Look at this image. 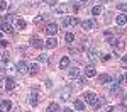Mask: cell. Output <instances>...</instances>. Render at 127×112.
<instances>
[{
  "label": "cell",
  "instance_id": "d590c367",
  "mask_svg": "<svg viewBox=\"0 0 127 112\" xmlns=\"http://www.w3.org/2000/svg\"><path fill=\"white\" fill-rule=\"evenodd\" d=\"M56 2H58V0H49L48 3H49V5H54V3H56Z\"/></svg>",
  "mask_w": 127,
  "mask_h": 112
},
{
  "label": "cell",
  "instance_id": "1f68e13d",
  "mask_svg": "<svg viewBox=\"0 0 127 112\" xmlns=\"http://www.w3.org/2000/svg\"><path fill=\"white\" fill-rule=\"evenodd\" d=\"M69 53H71V54H78V49H76V48H69Z\"/></svg>",
  "mask_w": 127,
  "mask_h": 112
},
{
  "label": "cell",
  "instance_id": "f35d334b",
  "mask_svg": "<svg viewBox=\"0 0 127 112\" xmlns=\"http://www.w3.org/2000/svg\"><path fill=\"white\" fill-rule=\"evenodd\" d=\"M0 41H2V31H0Z\"/></svg>",
  "mask_w": 127,
  "mask_h": 112
},
{
  "label": "cell",
  "instance_id": "7a4b0ae2",
  "mask_svg": "<svg viewBox=\"0 0 127 112\" xmlns=\"http://www.w3.org/2000/svg\"><path fill=\"white\" fill-rule=\"evenodd\" d=\"M97 109H98V112H112V107L107 104L105 99H100L97 102Z\"/></svg>",
  "mask_w": 127,
  "mask_h": 112
},
{
  "label": "cell",
  "instance_id": "4316f807",
  "mask_svg": "<svg viewBox=\"0 0 127 112\" xmlns=\"http://www.w3.org/2000/svg\"><path fill=\"white\" fill-rule=\"evenodd\" d=\"M117 9L122 12H127V3H117Z\"/></svg>",
  "mask_w": 127,
  "mask_h": 112
},
{
  "label": "cell",
  "instance_id": "6da1fadb",
  "mask_svg": "<svg viewBox=\"0 0 127 112\" xmlns=\"http://www.w3.org/2000/svg\"><path fill=\"white\" fill-rule=\"evenodd\" d=\"M83 102H87V104H90V105H97L98 97L93 93V92H87V93H83Z\"/></svg>",
  "mask_w": 127,
  "mask_h": 112
},
{
  "label": "cell",
  "instance_id": "8d00e7d4",
  "mask_svg": "<svg viewBox=\"0 0 127 112\" xmlns=\"http://www.w3.org/2000/svg\"><path fill=\"white\" fill-rule=\"evenodd\" d=\"M63 112H73V111H71L69 107H66V109H63Z\"/></svg>",
  "mask_w": 127,
  "mask_h": 112
},
{
  "label": "cell",
  "instance_id": "83f0119b",
  "mask_svg": "<svg viewBox=\"0 0 127 112\" xmlns=\"http://www.w3.org/2000/svg\"><path fill=\"white\" fill-rule=\"evenodd\" d=\"M39 61L41 63H48V54H39Z\"/></svg>",
  "mask_w": 127,
  "mask_h": 112
},
{
  "label": "cell",
  "instance_id": "e575fe53",
  "mask_svg": "<svg viewBox=\"0 0 127 112\" xmlns=\"http://www.w3.org/2000/svg\"><path fill=\"white\" fill-rule=\"evenodd\" d=\"M0 46H7V41H3V39H2V41H0Z\"/></svg>",
  "mask_w": 127,
  "mask_h": 112
},
{
  "label": "cell",
  "instance_id": "ffe728a7",
  "mask_svg": "<svg viewBox=\"0 0 127 112\" xmlns=\"http://www.w3.org/2000/svg\"><path fill=\"white\" fill-rule=\"evenodd\" d=\"M15 27H17V29H24V27H26V20L24 19H17L15 20Z\"/></svg>",
  "mask_w": 127,
  "mask_h": 112
},
{
  "label": "cell",
  "instance_id": "cb8c5ba5",
  "mask_svg": "<svg viewBox=\"0 0 127 112\" xmlns=\"http://www.w3.org/2000/svg\"><path fill=\"white\" fill-rule=\"evenodd\" d=\"M88 60L90 61H97V53H95V51H88Z\"/></svg>",
  "mask_w": 127,
  "mask_h": 112
},
{
  "label": "cell",
  "instance_id": "7c38bea8",
  "mask_svg": "<svg viewBox=\"0 0 127 112\" xmlns=\"http://www.w3.org/2000/svg\"><path fill=\"white\" fill-rule=\"evenodd\" d=\"M68 66H69V58H68V56H63L61 61H59V68L64 70V68H68Z\"/></svg>",
  "mask_w": 127,
  "mask_h": 112
},
{
  "label": "cell",
  "instance_id": "5bb4252c",
  "mask_svg": "<svg viewBox=\"0 0 127 112\" xmlns=\"http://www.w3.org/2000/svg\"><path fill=\"white\" fill-rule=\"evenodd\" d=\"M115 20H117V24H119V26H124V24L127 22V14H119Z\"/></svg>",
  "mask_w": 127,
  "mask_h": 112
},
{
  "label": "cell",
  "instance_id": "ba28073f",
  "mask_svg": "<svg viewBox=\"0 0 127 112\" xmlns=\"http://www.w3.org/2000/svg\"><path fill=\"white\" fill-rule=\"evenodd\" d=\"M3 85H5V90H12V88H15V80L14 78H5Z\"/></svg>",
  "mask_w": 127,
  "mask_h": 112
},
{
  "label": "cell",
  "instance_id": "8fae6325",
  "mask_svg": "<svg viewBox=\"0 0 127 112\" xmlns=\"http://www.w3.org/2000/svg\"><path fill=\"white\" fill-rule=\"evenodd\" d=\"M81 27L85 31H90V29L95 27V22H92V20H83V22H81Z\"/></svg>",
  "mask_w": 127,
  "mask_h": 112
},
{
  "label": "cell",
  "instance_id": "277c9868",
  "mask_svg": "<svg viewBox=\"0 0 127 112\" xmlns=\"http://www.w3.org/2000/svg\"><path fill=\"white\" fill-rule=\"evenodd\" d=\"M31 44H32L34 48H37V49H41V48H44V41L41 39L39 36H34V37L31 39Z\"/></svg>",
  "mask_w": 127,
  "mask_h": 112
},
{
  "label": "cell",
  "instance_id": "52a82bcc",
  "mask_svg": "<svg viewBox=\"0 0 127 112\" xmlns=\"http://www.w3.org/2000/svg\"><path fill=\"white\" fill-rule=\"evenodd\" d=\"M95 75H97V70H95L93 65H90V66L85 68V76H87V78H92V76H95Z\"/></svg>",
  "mask_w": 127,
  "mask_h": 112
},
{
  "label": "cell",
  "instance_id": "484cf974",
  "mask_svg": "<svg viewBox=\"0 0 127 112\" xmlns=\"http://www.w3.org/2000/svg\"><path fill=\"white\" fill-rule=\"evenodd\" d=\"M64 39H66V42H69V44H71V42H73V41H75V36H73V34H71V32H68V34H66V36H64Z\"/></svg>",
  "mask_w": 127,
  "mask_h": 112
},
{
  "label": "cell",
  "instance_id": "f546056e",
  "mask_svg": "<svg viewBox=\"0 0 127 112\" xmlns=\"http://www.w3.org/2000/svg\"><path fill=\"white\" fill-rule=\"evenodd\" d=\"M44 20V15H37L36 19H34V24H39V22H42Z\"/></svg>",
  "mask_w": 127,
  "mask_h": 112
},
{
  "label": "cell",
  "instance_id": "603a6c76",
  "mask_svg": "<svg viewBox=\"0 0 127 112\" xmlns=\"http://www.w3.org/2000/svg\"><path fill=\"white\" fill-rule=\"evenodd\" d=\"M92 14H93V15H100V14H102V7H100V5H95V7L92 9Z\"/></svg>",
  "mask_w": 127,
  "mask_h": 112
},
{
  "label": "cell",
  "instance_id": "4dcf8cb0",
  "mask_svg": "<svg viewBox=\"0 0 127 112\" xmlns=\"http://www.w3.org/2000/svg\"><path fill=\"white\" fill-rule=\"evenodd\" d=\"M122 107H124V109H127V97H124V99H122Z\"/></svg>",
  "mask_w": 127,
  "mask_h": 112
},
{
  "label": "cell",
  "instance_id": "d6986e66",
  "mask_svg": "<svg viewBox=\"0 0 127 112\" xmlns=\"http://www.w3.org/2000/svg\"><path fill=\"white\" fill-rule=\"evenodd\" d=\"M78 75H80V70L76 66H71V68H69V76H71V78H78Z\"/></svg>",
  "mask_w": 127,
  "mask_h": 112
},
{
  "label": "cell",
  "instance_id": "9a60e30c",
  "mask_svg": "<svg viewBox=\"0 0 127 112\" xmlns=\"http://www.w3.org/2000/svg\"><path fill=\"white\" fill-rule=\"evenodd\" d=\"M58 46V41L54 39V37H49L48 41H46V48H49V49H53V48H56Z\"/></svg>",
  "mask_w": 127,
  "mask_h": 112
},
{
  "label": "cell",
  "instance_id": "44dd1931",
  "mask_svg": "<svg viewBox=\"0 0 127 112\" xmlns=\"http://www.w3.org/2000/svg\"><path fill=\"white\" fill-rule=\"evenodd\" d=\"M66 10H68V5H59V7H56V12L61 14V15H64V14H66Z\"/></svg>",
  "mask_w": 127,
  "mask_h": 112
},
{
  "label": "cell",
  "instance_id": "30bf717a",
  "mask_svg": "<svg viewBox=\"0 0 127 112\" xmlns=\"http://www.w3.org/2000/svg\"><path fill=\"white\" fill-rule=\"evenodd\" d=\"M15 68H17V71H20V73H24V71H29V65H27L26 61H19Z\"/></svg>",
  "mask_w": 127,
  "mask_h": 112
},
{
  "label": "cell",
  "instance_id": "e0dca14e",
  "mask_svg": "<svg viewBox=\"0 0 127 112\" xmlns=\"http://www.w3.org/2000/svg\"><path fill=\"white\" fill-rule=\"evenodd\" d=\"M48 112H59V104L51 102V104L48 105Z\"/></svg>",
  "mask_w": 127,
  "mask_h": 112
},
{
  "label": "cell",
  "instance_id": "7402d4cb",
  "mask_svg": "<svg viewBox=\"0 0 127 112\" xmlns=\"http://www.w3.org/2000/svg\"><path fill=\"white\" fill-rule=\"evenodd\" d=\"M75 109H76V111H83V109H85V104L81 100H75Z\"/></svg>",
  "mask_w": 127,
  "mask_h": 112
},
{
  "label": "cell",
  "instance_id": "d4e9b609",
  "mask_svg": "<svg viewBox=\"0 0 127 112\" xmlns=\"http://www.w3.org/2000/svg\"><path fill=\"white\" fill-rule=\"evenodd\" d=\"M29 71L32 73V75H36V73L39 71V66H37V65L34 63V65H31V66H29Z\"/></svg>",
  "mask_w": 127,
  "mask_h": 112
},
{
  "label": "cell",
  "instance_id": "ac0fdd59",
  "mask_svg": "<svg viewBox=\"0 0 127 112\" xmlns=\"http://www.w3.org/2000/svg\"><path fill=\"white\" fill-rule=\"evenodd\" d=\"M98 83H102V85L110 83V76H108V75H105V73H103V75H100V76H98Z\"/></svg>",
  "mask_w": 127,
  "mask_h": 112
},
{
  "label": "cell",
  "instance_id": "74e56055",
  "mask_svg": "<svg viewBox=\"0 0 127 112\" xmlns=\"http://www.w3.org/2000/svg\"><path fill=\"white\" fill-rule=\"evenodd\" d=\"M124 81H127V71H126V75H124Z\"/></svg>",
  "mask_w": 127,
  "mask_h": 112
},
{
  "label": "cell",
  "instance_id": "3957f363",
  "mask_svg": "<svg viewBox=\"0 0 127 112\" xmlns=\"http://www.w3.org/2000/svg\"><path fill=\"white\" fill-rule=\"evenodd\" d=\"M75 24H78V19H76V17H69V15H63V17H61V26H63V27H66V26H75Z\"/></svg>",
  "mask_w": 127,
  "mask_h": 112
},
{
  "label": "cell",
  "instance_id": "4fadbf2b",
  "mask_svg": "<svg viewBox=\"0 0 127 112\" xmlns=\"http://www.w3.org/2000/svg\"><path fill=\"white\" fill-rule=\"evenodd\" d=\"M37 97H39V95H37V92H36V90L31 93V97H29V104H31V105H37V100H39Z\"/></svg>",
  "mask_w": 127,
  "mask_h": 112
},
{
  "label": "cell",
  "instance_id": "5b68a950",
  "mask_svg": "<svg viewBox=\"0 0 127 112\" xmlns=\"http://www.w3.org/2000/svg\"><path fill=\"white\" fill-rule=\"evenodd\" d=\"M71 92H73V88H71V87H64L63 90L59 92V97H61V100H68L69 95H71Z\"/></svg>",
  "mask_w": 127,
  "mask_h": 112
},
{
  "label": "cell",
  "instance_id": "9c48e42d",
  "mask_svg": "<svg viewBox=\"0 0 127 112\" xmlns=\"http://www.w3.org/2000/svg\"><path fill=\"white\" fill-rule=\"evenodd\" d=\"M10 107H12L10 100H0V111H2V112H9Z\"/></svg>",
  "mask_w": 127,
  "mask_h": 112
},
{
  "label": "cell",
  "instance_id": "2e32d148",
  "mask_svg": "<svg viewBox=\"0 0 127 112\" xmlns=\"http://www.w3.org/2000/svg\"><path fill=\"white\" fill-rule=\"evenodd\" d=\"M0 31H2V32H12V27H10V24L9 22H2V24H0Z\"/></svg>",
  "mask_w": 127,
  "mask_h": 112
},
{
  "label": "cell",
  "instance_id": "f1b7e54d",
  "mask_svg": "<svg viewBox=\"0 0 127 112\" xmlns=\"http://www.w3.org/2000/svg\"><path fill=\"white\" fill-rule=\"evenodd\" d=\"M5 9H7V2H5V0H0V10L3 12Z\"/></svg>",
  "mask_w": 127,
  "mask_h": 112
},
{
  "label": "cell",
  "instance_id": "8992f818",
  "mask_svg": "<svg viewBox=\"0 0 127 112\" xmlns=\"http://www.w3.org/2000/svg\"><path fill=\"white\" fill-rule=\"evenodd\" d=\"M56 32H58V26H56V24H48V26H46V34L56 36Z\"/></svg>",
  "mask_w": 127,
  "mask_h": 112
},
{
  "label": "cell",
  "instance_id": "836d02e7",
  "mask_svg": "<svg viewBox=\"0 0 127 112\" xmlns=\"http://www.w3.org/2000/svg\"><path fill=\"white\" fill-rule=\"evenodd\" d=\"M2 60H3V61H9V54H7V53H5V54H3V56H2Z\"/></svg>",
  "mask_w": 127,
  "mask_h": 112
},
{
  "label": "cell",
  "instance_id": "d6a6232c",
  "mask_svg": "<svg viewBox=\"0 0 127 112\" xmlns=\"http://www.w3.org/2000/svg\"><path fill=\"white\" fill-rule=\"evenodd\" d=\"M122 65L127 66V54H126V56H122Z\"/></svg>",
  "mask_w": 127,
  "mask_h": 112
}]
</instances>
